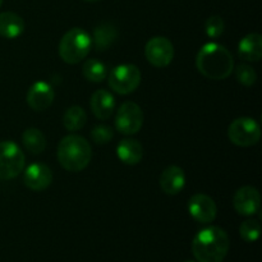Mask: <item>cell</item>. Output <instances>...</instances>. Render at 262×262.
<instances>
[{
    "label": "cell",
    "mask_w": 262,
    "mask_h": 262,
    "mask_svg": "<svg viewBox=\"0 0 262 262\" xmlns=\"http://www.w3.org/2000/svg\"><path fill=\"white\" fill-rule=\"evenodd\" d=\"M234 210L242 216H252L260 211L261 197L257 188L252 186H245L238 189L233 197Z\"/></svg>",
    "instance_id": "11"
},
{
    "label": "cell",
    "mask_w": 262,
    "mask_h": 262,
    "mask_svg": "<svg viewBox=\"0 0 262 262\" xmlns=\"http://www.w3.org/2000/svg\"><path fill=\"white\" fill-rule=\"evenodd\" d=\"M145 56L151 66L156 68H165L174 58L173 43L164 36L150 38L145 46Z\"/></svg>",
    "instance_id": "9"
},
{
    "label": "cell",
    "mask_w": 262,
    "mask_h": 262,
    "mask_svg": "<svg viewBox=\"0 0 262 262\" xmlns=\"http://www.w3.org/2000/svg\"><path fill=\"white\" fill-rule=\"evenodd\" d=\"M118 31L112 23L104 22L101 25L96 26L94 30V35H92V46L96 49L97 51H104L109 49L113 45L115 40H117Z\"/></svg>",
    "instance_id": "19"
},
{
    "label": "cell",
    "mask_w": 262,
    "mask_h": 262,
    "mask_svg": "<svg viewBox=\"0 0 262 262\" xmlns=\"http://www.w3.org/2000/svg\"><path fill=\"white\" fill-rule=\"evenodd\" d=\"M224 20L219 15H212V17L207 18V20L205 22V32L210 38L220 37L224 33Z\"/></svg>",
    "instance_id": "25"
},
{
    "label": "cell",
    "mask_w": 262,
    "mask_h": 262,
    "mask_svg": "<svg viewBox=\"0 0 262 262\" xmlns=\"http://www.w3.org/2000/svg\"><path fill=\"white\" fill-rule=\"evenodd\" d=\"M141 83V72L135 64H120L109 73V86L119 95H129Z\"/></svg>",
    "instance_id": "7"
},
{
    "label": "cell",
    "mask_w": 262,
    "mask_h": 262,
    "mask_svg": "<svg viewBox=\"0 0 262 262\" xmlns=\"http://www.w3.org/2000/svg\"><path fill=\"white\" fill-rule=\"evenodd\" d=\"M159 184L164 193L170 194V196L178 194L186 186V174L183 169L179 166L170 165L164 169L163 173L160 174Z\"/></svg>",
    "instance_id": "14"
},
{
    "label": "cell",
    "mask_w": 262,
    "mask_h": 262,
    "mask_svg": "<svg viewBox=\"0 0 262 262\" xmlns=\"http://www.w3.org/2000/svg\"><path fill=\"white\" fill-rule=\"evenodd\" d=\"M87 114L81 106H71L66 110L63 117V124L69 132H76L86 125Z\"/></svg>",
    "instance_id": "21"
},
{
    "label": "cell",
    "mask_w": 262,
    "mask_h": 262,
    "mask_svg": "<svg viewBox=\"0 0 262 262\" xmlns=\"http://www.w3.org/2000/svg\"><path fill=\"white\" fill-rule=\"evenodd\" d=\"M84 2H99V0H84Z\"/></svg>",
    "instance_id": "27"
},
{
    "label": "cell",
    "mask_w": 262,
    "mask_h": 262,
    "mask_svg": "<svg viewBox=\"0 0 262 262\" xmlns=\"http://www.w3.org/2000/svg\"><path fill=\"white\" fill-rule=\"evenodd\" d=\"M117 156L125 165H136L142 160V145L135 138H124L118 143Z\"/></svg>",
    "instance_id": "16"
},
{
    "label": "cell",
    "mask_w": 262,
    "mask_h": 262,
    "mask_svg": "<svg viewBox=\"0 0 262 262\" xmlns=\"http://www.w3.org/2000/svg\"><path fill=\"white\" fill-rule=\"evenodd\" d=\"M82 73L87 81L99 83L107 77V68L102 61L97 60V59H89L84 61Z\"/></svg>",
    "instance_id": "22"
},
{
    "label": "cell",
    "mask_w": 262,
    "mask_h": 262,
    "mask_svg": "<svg viewBox=\"0 0 262 262\" xmlns=\"http://www.w3.org/2000/svg\"><path fill=\"white\" fill-rule=\"evenodd\" d=\"M91 158V145L82 136L68 135L59 142L58 160L66 170L82 171L89 166Z\"/></svg>",
    "instance_id": "3"
},
{
    "label": "cell",
    "mask_w": 262,
    "mask_h": 262,
    "mask_svg": "<svg viewBox=\"0 0 262 262\" xmlns=\"http://www.w3.org/2000/svg\"><path fill=\"white\" fill-rule=\"evenodd\" d=\"M91 137L94 140L95 143L97 145H106L114 137V130H113L112 127L109 125L100 124L96 125L94 129L91 130Z\"/></svg>",
    "instance_id": "26"
},
{
    "label": "cell",
    "mask_w": 262,
    "mask_h": 262,
    "mask_svg": "<svg viewBox=\"0 0 262 262\" xmlns=\"http://www.w3.org/2000/svg\"><path fill=\"white\" fill-rule=\"evenodd\" d=\"M143 124V112L140 105L133 101H125L119 106L115 118V128L124 136H132L140 132Z\"/></svg>",
    "instance_id": "8"
},
{
    "label": "cell",
    "mask_w": 262,
    "mask_h": 262,
    "mask_svg": "<svg viewBox=\"0 0 262 262\" xmlns=\"http://www.w3.org/2000/svg\"><path fill=\"white\" fill-rule=\"evenodd\" d=\"M235 77L238 82L246 87H251L257 82V73L248 64H239L235 69Z\"/></svg>",
    "instance_id": "24"
},
{
    "label": "cell",
    "mask_w": 262,
    "mask_h": 262,
    "mask_svg": "<svg viewBox=\"0 0 262 262\" xmlns=\"http://www.w3.org/2000/svg\"><path fill=\"white\" fill-rule=\"evenodd\" d=\"M184 262H194V261H184Z\"/></svg>",
    "instance_id": "29"
},
{
    "label": "cell",
    "mask_w": 262,
    "mask_h": 262,
    "mask_svg": "<svg viewBox=\"0 0 262 262\" xmlns=\"http://www.w3.org/2000/svg\"><path fill=\"white\" fill-rule=\"evenodd\" d=\"M25 164V154L17 143L13 141L0 142V179H14L22 173Z\"/></svg>",
    "instance_id": "5"
},
{
    "label": "cell",
    "mask_w": 262,
    "mask_h": 262,
    "mask_svg": "<svg viewBox=\"0 0 262 262\" xmlns=\"http://www.w3.org/2000/svg\"><path fill=\"white\" fill-rule=\"evenodd\" d=\"M196 67L206 78L220 81L232 74L234 59L225 46L216 42H207L197 53Z\"/></svg>",
    "instance_id": "1"
},
{
    "label": "cell",
    "mask_w": 262,
    "mask_h": 262,
    "mask_svg": "<svg viewBox=\"0 0 262 262\" xmlns=\"http://www.w3.org/2000/svg\"><path fill=\"white\" fill-rule=\"evenodd\" d=\"M230 142L239 147H251L257 145L261 138V127L253 118H237L228 128Z\"/></svg>",
    "instance_id": "6"
},
{
    "label": "cell",
    "mask_w": 262,
    "mask_h": 262,
    "mask_svg": "<svg viewBox=\"0 0 262 262\" xmlns=\"http://www.w3.org/2000/svg\"><path fill=\"white\" fill-rule=\"evenodd\" d=\"M55 97V91L50 83L37 81L30 87L27 92V104L35 112H43L51 106Z\"/></svg>",
    "instance_id": "13"
},
{
    "label": "cell",
    "mask_w": 262,
    "mask_h": 262,
    "mask_svg": "<svg viewBox=\"0 0 262 262\" xmlns=\"http://www.w3.org/2000/svg\"><path fill=\"white\" fill-rule=\"evenodd\" d=\"M22 143L28 152L33 155L42 154L46 148V138L37 128H28L22 135Z\"/></svg>",
    "instance_id": "20"
},
{
    "label": "cell",
    "mask_w": 262,
    "mask_h": 262,
    "mask_svg": "<svg viewBox=\"0 0 262 262\" xmlns=\"http://www.w3.org/2000/svg\"><path fill=\"white\" fill-rule=\"evenodd\" d=\"M188 212L197 223L209 224L216 217L217 207L214 200L204 193H196L189 199Z\"/></svg>",
    "instance_id": "10"
},
{
    "label": "cell",
    "mask_w": 262,
    "mask_h": 262,
    "mask_svg": "<svg viewBox=\"0 0 262 262\" xmlns=\"http://www.w3.org/2000/svg\"><path fill=\"white\" fill-rule=\"evenodd\" d=\"M92 38L83 28L74 27L64 33L59 42V55L67 64H78L91 51Z\"/></svg>",
    "instance_id": "4"
},
{
    "label": "cell",
    "mask_w": 262,
    "mask_h": 262,
    "mask_svg": "<svg viewBox=\"0 0 262 262\" xmlns=\"http://www.w3.org/2000/svg\"><path fill=\"white\" fill-rule=\"evenodd\" d=\"M261 233V224L256 219H248L239 227V235L245 242L253 243L258 239Z\"/></svg>",
    "instance_id": "23"
},
{
    "label": "cell",
    "mask_w": 262,
    "mask_h": 262,
    "mask_svg": "<svg viewBox=\"0 0 262 262\" xmlns=\"http://www.w3.org/2000/svg\"><path fill=\"white\" fill-rule=\"evenodd\" d=\"M2 4H3V0H0V7H2Z\"/></svg>",
    "instance_id": "28"
},
{
    "label": "cell",
    "mask_w": 262,
    "mask_h": 262,
    "mask_svg": "<svg viewBox=\"0 0 262 262\" xmlns=\"http://www.w3.org/2000/svg\"><path fill=\"white\" fill-rule=\"evenodd\" d=\"M238 53L247 61H258L262 58V36L260 33H250L238 43Z\"/></svg>",
    "instance_id": "18"
},
{
    "label": "cell",
    "mask_w": 262,
    "mask_h": 262,
    "mask_svg": "<svg viewBox=\"0 0 262 262\" xmlns=\"http://www.w3.org/2000/svg\"><path fill=\"white\" fill-rule=\"evenodd\" d=\"M23 170V182L31 191H45L53 182V171L43 163H33Z\"/></svg>",
    "instance_id": "12"
},
{
    "label": "cell",
    "mask_w": 262,
    "mask_h": 262,
    "mask_svg": "<svg viewBox=\"0 0 262 262\" xmlns=\"http://www.w3.org/2000/svg\"><path fill=\"white\" fill-rule=\"evenodd\" d=\"M91 110L97 119L105 120L112 117V114L115 110V99L109 91L101 89L97 90L92 94L91 101Z\"/></svg>",
    "instance_id": "15"
},
{
    "label": "cell",
    "mask_w": 262,
    "mask_h": 262,
    "mask_svg": "<svg viewBox=\"0 0 262 262\" xmlns=\"http://www.w3.org/2000/svg\"><path fill=\"white\" fill-rule=\"evenodd\" d=\"M25 31V20L20 15L13 12L0 13V36L4 38L19 37Z\"/></svg>",
    "instance_id": "17"
},
{
    "label": "cell",
    "mask_w": 262,
    "mask_h": 262,
    "mask_svg": "<svg viewBox=\"0 0 262 262\" xmlns=\"http://www.w3.org/2000/svg\"><path fill=\"white\" fill-rule=\"evenodd\" d=\"M229 247V237L219 227H207L200 230L192 241V253L197 262H223Z\"/></svg>",
    "instance_id": "2"
}]
</instances>
